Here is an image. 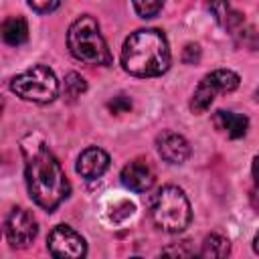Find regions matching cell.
<instances>
[{"instance_id":"obj_1","label":"cell","mask_w":259,"mask_h":259,"mask_svg":"<svg viewBox=\"0 0 259 259\" xmlns=\"http://www.w3.org/2000/svg\"><path fill=\"white\" fill-rule=\"evenodd\" d=\"M22 154L30 198L40 208L55 210L69 196V180L59 160L42 140L32 136L22 142Z\"/></svg>"},{"instance_id":"obj_2","label":"cell","mask_w":259,"mask_h":259,"mask_svg":"<svg viewBox=\"0 0 259 259\" xmlns=\"http://www.w3.org/2000/svg\"><path fill=\"white\" fill-rule=\"evenodd\" d=\"M121 67L134 77H158L170 67V49L162 30L140 28L132 32L121 49Z\"/></svg>"},{"instance_id":"obj_3","label":"cell","mask_w":259,"mask_h":259,"mask_svg":"<svg viewBox=\"0 0 259 259\" xmlns=\"http://www.w3.org/2000/svg\"><path fill=\"white\" fill-rule=\"evenodd\" d=\"M67 47L71 55L87 65H109L111 55L105 38L99 32V24L93 16H79L67 32Z\"/></svg>"},{"instance_id":"obj_4","label":"cell","mask_w":259,"mask_h":259,"mask_svg":"<svg viewBox=\"0 0 259 259\" xmlns=\"http://www.w3.org/2000/svg\"><path fill=\"white\" fill-rule=\"evenodd\" d=\"M154 225L166 233H180L192 221V210L186 194L178 186H162L150 204Z\"/></svg>"},{"instance_id":"obj_5","label":"cell","mask_w":259,"mask_h":259,"mask_svg":"<svg viewBox=\"0 0 259 259\" xmlns=\"http://www.w3.org/2000/svg\"><path fill=\"white\" fill-rule=\"evenodd\" d=\"M12 93L34 103H51L59 95V81L45 65H34L10 81Z\"/></svg>"},{"instance_id":"obj_6","label":"cell","mask_w":259,"mask_h":259,"mask_svg":"<svg viewBox=\"0 0 259 259\" xmlns=\"http://www.w3.org/2000/svg\"><path fill=\"white\" fill-rule=\"evenodd\" d=\"M237 87H239V75L231 69H217V71L204 75L200 79V83L196 85L192 99H190L192 113H196V115L204 113L212 105L217 93H229Z\"/></svg>"},{"instance_id":"obj_7","label":"cell","mask_w":259,"mask_h":259,"mask_svg":"<svg viewBox=\"0 0 259 259\" xmlns=\"http://www.w3.org/2000/svg\"><path fill=\"white\" fill-rule=\"evenodd\" d=\"M47 247H49V253L53 257H61V259H65V257L77 259V257H83L87 253L85 239L67 225H59L49 233Z\"/></svg>"},{"instance_id":"obj_8","label":"cell","mask_w":259,"mask_h":259,"mask_svg":"<svg viewBox=\"0 0 259 259\" xmlns=\"http://www.w3.org/2000/svg\"><path fill=\"white\" fill-rule=\"evenodd\" d=\"M38 233L36 221L32 217V212H28L26 208H12L8 219H6V239L12 247L22 249L28 247L34 237Z\"/></svg>"},{"instance_id":"obj_9","label":"cell","mask_w":259,"mask_h":259,"mask_svg":"<svg viewBox=\"0 0 259 259\" xmlns=\"http://www.w3.org/2000/svg\"><path fill=\"white\" fill-rule=\"evenodd\" d=\"M156 148L168 164H184L190 156V144L186 142V138L170 130L162 132L156 138Z\"/></svg>"},{"instance_id":"obj_10","label":"cell","mask_w":259,"mask_h":259,"mask_svg":"<svg viewBox=\"0 0 259 259\" xmlns=\"http://www.w3.org/2000/svg\"><path fill=\"white\" fill-rule=\"evenodd\" d=\"M119 178H121L123 186L134 190V192H146L154 184V172L142 160H134V162L125 164L121 174H119Z\"/></svg>"},{"instance_id":"obj_11","label":"cell","mask_w":259,"mask_h":259,"mask_svg":"<svg viewBox=\"0 0 259 259\" xmlns=\"http://www.w3.org/2000/svg\"><path fill=\"white\" fill-rule=\"evenodd\" d=\"M107 168H109V156L101 148H87L77 158V172L87 180H95L103 176Z\"/></svg>"},{"instance_id":"obj_12","label":"cell","mask_w":259,"mask_h":259,"mask_svg":"<svg viewBox=\"0 0 259 259\" xmlns=\"http://www.w3.org/2000/svg\"><path fill=\"white\" fill-rule=\"evenodd\" d=\"M212 123H214V127L219 132L227 134L233 140L243 138L247 134V127H249V119L245 115L235 113V111H225V109H219L212 115Z\"/></svg>"},{"instance_id":"obj_13","label":"cell","mask_w":259,"mask_h":259,"mask_svg":"<svg viewBox=\"0 0 259 259\" xmlns=\"http://www.w3.org/2000/svg\"><path fill=\"white\" fill-rule=\"evenodd\" d=\"M0 36L6 45L18 47L28 38V24L22 16H10L0 24Z\"/></svg>"},{"instance_id":"obj_14","label":"cell","mask_w":259,"mask_h":259,"mask_svg":"<svg viewBox=\"0 0 259 259\" xmlns=\"http://www.w3.org/2000/svg\"><path fill=\"white\" fill-rule=\"evenodd\" d=\"M231 251V243L227 237L219 235V233H210L204 237L202 241V249H200V255L202 257H208V259H214V257H227Z\"/></svg>"},{"instance_id":"obj_15","label":"cell","mask_w":259,"mask_h":259,"mask_svg":"<svg viewBox=\"0 0 259 259\" xmlns=\"http://www.w3.org/2000/svg\"><path fill=\"white\" fill-rule=\"evenodd\" d=\"M85 89H87V83L79 73H69L65 77V95L69 99H77L81 93H85Z\"/></svg>"},{"instance_id":"obj_16","label":"cell","mask_w":259,"mask_h":259,"mask_svg":"<svg viewBox=\"0 0 259 259\" xmlns=\"http://www.w3.org/2000/svg\"><path fill=\"white\" fill-rule=\"evenodd\" d=\"M132 2H134V10L142 18L156 16L162 10V6H164V0H132Z\"/></svg>"},{"instance_id":"obj_17","label":"cell","mask_w":259,"mask_h":259,"mask_svg":"<svg viewBox=\"0 0 259 259\" xmlns=\"http://www.w3.org/2000/svg\"><path fill=\"white\" fill-rule=\"evenodd\" d=\"M206 6H208V10H210V14L214 16V20L225 26V22H227V18H229V12H231L227 0H206Z\"/></svg>"},{"instance_id":"obj_18","label":"cell","mask_w":259,"mask_h":259,"mask_svg":"<svg viewBox=\"0 0 259 259\" xmlns=\"http://www.w3.org/2000/svg\"><path fill=\"white\" fill-rule=\"evenodd\" d=\"M134 210H136L134 202H130V200H121L117 206L111 208V219H113V221H125V219H130V217L134 214Z\"/></svg>"},{"instance_id":"obj_19","label":"cell","mask_w":259,"mask_h":259,"mask_svg":"<svg viewBox=\"0 0 259 259\" xmlns=\"http://www.w3.org/2000/svg\"><path fill=\"white\" fill-rule=\"evenodd\" d=\"M28 6L38 14H49L61 6V0H26Z\"/></svg>"},{"instance_id":"obj_20","label":"cell","mask_w":259,"mask_h":259,"mask_svg":"<svg viewBox=\"0 0 259 259\" xmlns=\"http://www.w3.org/2000/svg\"><path fill=\"white\" fill-rule=\"evenodd\" d=\"M162 253L172 255V257H190V255H194V249L188 247V241H180V243H174L172 247L162 249Z\"/></svg>"},{"instance_id":"obj_21","label":"cell","mask_w":259,"mask_h":259,"mask_svg":"<svg viewBox=\"0 0 259 259\" xmlns=\"http://www.w3.org/2000/svg\"><path fill=\"white\" fill-rule=\"evenodd\" d=\"M107 107H109L113 113H125V111L132 109V99L125 97V95H117V97H113V99L107 103Z\"/></svg>"},{"instance_id":"obj_22","label":"cell","mask_w":259,"mask_h":259,"mask_svg":"<svg viewBox=\"0 0 259 259\" xmlns=\"http://www.w3.org/2000/svg\"><path fill=\"white\" fill-rule=\"evenodd\" d=\"M182 61H184L186 65L198 63V61H200V47L194 45V42H188V45L184 47V51H182Z\"/></svg>"},{"instance_id":"obj_23","label":"cell","mask_w":259,"mask_h":259,"mask_svg":"<svg viewBox=\"0 0 259 259\" xmlns=\"http://www.w3.org/2000/svg\"><path fill=\"white\" fill-rule=\"evenodd\" d=\"M2 107H4V99H2V95H0V111H2Z\"/></svg>"}]
</instances>
